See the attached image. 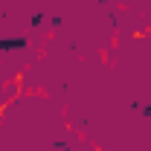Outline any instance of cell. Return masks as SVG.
I'll return each mask as SVG.
<instances>
[{
	"instance_id": "obj_1",
	"label": "cell",
	"mask_w": 151,
	"mask_h": 151,
	"mask_svg": "<svg viewBox=\"0 0 151 151\" xmlns=\"http://www.w3.org/2000/svg\"><path fill=\"white\" fill-rule=\"evenodd\" d=\"M26 38H0V52H12V50H26Z\"/></svg>"
},
{
	"instance_id": "obj_2",
	"label": "cell",
	"mask_w": 151,
	"mask_h": 151,
	"mask_svg": "<svg viewBox=\"0 0 151 151\" xmlns=\"http://www.w3.org/2000/svg\"><path fill=\"white\" fill-rule=\"evenodd\" d=\"M41 23H44V15H41V12H38V15H32V18H29V26H32V29H35V26H41Z\"/></svg>"
},
{
	"instance_id": "obj_3",
	"label": "cell",
	"mask_w": 151,
	"mask_h": 151,
	"mask_svg": "<svg viewBox=\"0 0 151 151\" xmlns=\"http://www.w3.org/2000/svg\"><path fill=\"white\" fill-rule=\"evenodd\" d=\"M134 108L142 113V116H148V119H151V105H137V102H134Z\"/></svg>"
}]
</instances>
